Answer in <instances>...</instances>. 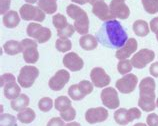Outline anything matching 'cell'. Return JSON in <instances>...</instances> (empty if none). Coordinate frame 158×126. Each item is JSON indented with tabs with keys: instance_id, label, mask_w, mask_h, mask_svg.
Wrapping results in <instances>:
<instances>
[{
	"instance_id": "8",
	"label": "cell",
	"mask_w": 158,
	"mask_h": 126,
	"mask_svg": "<svg viewBox=\"0 0 158 126\" xmlns=\"http://www.w3.org/2000/svg\"><path fill=\"white\" fill-rule=\"evenodd\" d=\"M138 83V78L135 74L128 73L123 75V77L119 78L115 83V87L117 88L119 92L123 94H129L135 90V88Z\"/></svg>"
},
{
	"instance_id": "16",
	"label": "cell",
	"mask_w": 158,
	"mask_h": 126,
	"mask_svg": "<svg viewBox=\"0 0 158 126\" xmlns=\"http://www.w3.org/2000/svg\"><path fill=\"white\" fill-rule=\"evenodd\" d=\"M137 47H138V44H137L136 39L128 38L125 45L123 47L117 49V51L115 53V57L119 60H125L127 58H129L136 51Z\"/></svg>"
},
{
	"instance_id": "22",
	"label": "cell",
	"mask_w": 158,
	"mask_h": 126,
	"mask_svg": "<svg viewBox=\"0 0 158 126\" xmlns=\"http://www.w3.org/2000/svg\"><path fill=\"white\" fill-rule=\"evenodd\" d=\"M4 88V95L9 100H13L17 98L21 94V87L16 82H11L3 87Z\"/></svg>"
},
{
	"instance_id": "24",
	"label": "cell",
	"mask_w": 158,
	"mask_h": 126,
	"mask_svg": "<svg viewBox=\"0 0 158 126\" xmlns=\"http://www.w3.org/2000/svg\"><path fill=\"white\" fill-rule=\"evenodd\" d=\"M133 31L137 35L140 37H145L149 34V25L145 20L138 19L133 23Z\"/></svg>"
},
{
	"instance_id": "28",
	"label": "cell",
	"mask_w": 158,
	"mask_h": 126,
	"mask_svg": "<svg viewBox=\"0 0 158 126\" xmlns=\"http://www.w3.org/2000/svg\"><path fill=\"white\" fill-rule=\"evenodd\" d=\"M114 120L115 122L119 125H127L129 123L127 118V109L125 108H119L114 112Z\"/></svg>"
},
{
	"instance_id": "36",
	"label": "cell",
	"mask_w": 158,
	"mask_h": 126,
	"mask_svg": "<svg viewBox=\"0 0 158 126\" xmlns=\"http://www.w3.org/2000/svg\"><path fill=\"white\" fill-rule=\"evenodd\" d=\"M75 28H74L73 25L68 24L67 26L64 27L63 29H60V30H57V35L59 38H69L71 37L74 32H75Z\"/></svg>"
},
{
	"instance_id": "15",
	"label": "cell",
	"mask_w": 158,
	"mask_h": 126,
	"mask_svg": "<svg viewBox=\"0 0 158 126\" xmlns=\"http://www.w3.org/2000/svg\"><path fill=\"white\" fill-rule=\"evenodd\" d=\"M63 65L70 71L77 72L83 68L84 62H83L82 58L79 57L75 52H69L63 57Z\"/></svg>"
},
{
	"instance_id": "23",
	"label": "cell",
	"mask_w": 158,
	"mask_h": 126,
	"mask_svg": "<svg viewBox=\"0 0 158 126\" xmlns=\"http://www.w3.org/2000/svg\"><path fill=\"white\" fill-rule=\"evenodd\" d=\"M3 50L4 52L8 55H16L20 52H22V46H21V42L16 41V40H9L4 43L3 45Z\"/></svg>"
},
{
	"instance_id": "30",
	"label": "cell",
	"mask_w": 158,
	"mask_h": 126,
	"mask_svg": "<svg viewBox=\"0 0 158 126\" xmlns=\"http://www.w3.org/2000/svg\"><path fill=\"white\" fill-rule=\"evenodd\" d=\"M68 95L69 97L72 100H75V101H79V100H82L85 97V95L82 93V91L79 88L78 84H73L69 87L68 89Z\"/></svg>"
},
{
	"instance_id": "26",
	"label": "cell",
	"mask_w": 158,
	"mask_h": 126,
	"mask_svg": "<svg viewBox=\"0 0 158 126\" xmlns=\"http://www.w3.org/2000/svg\"><path fill=\"white\" fill-rule=\"evenodd\" d=\"M35 117H36L35 112L31 108H25L24 110L18 112V114H17V119L21 123H24V124H29L33 122Z\"/></svg>"
},
{
	"instance_id": "7",
	"label": "cell",
	"mask_w": 158,
	"mask_h": 126,
	"mask_svg": "<svg viewBox=\"0 0 158 126\" xmlns=\"http://www.w3.org/2000/svg\"><path fill=\"white\" fill-rule=\"evenodd\" d=\"M155 58V53L150 49H141L131 58L132 66L137 69H142L147 66L148 63L152 62Z\"/></svg>"
},
{
	"instance_id": "20",
	"label": "cell",
	"mask_w": 158,
	"mask_h": 126,
	"mask_svg": "<svg viewBox=\"0 0 158 126\" xmlns=\"http://www.w3.org/2000/svg\"><path fill=\"white\" fill-rule=\"evenodd\" d=\"M20 22V15L14 10H11L3 16V24L7 28H15Z\"/></svg>"
},
{
	"instance_id": "19",
	"label": "cell",
	"mask_w": 158,
	"mask_h": 126,
	"mask_svg": "<svg viewBox=\"0 0 158 126\" xmlns=\"http://www.w3.org/2000/svg\"><path fill=\"white\" fill-rule=\"evenodd\" d=\"M79 44H80L82 49L86 50V51H91V50H94L97 47L98 41L96 39V37H94L93 35L86 34V35H82L80 37Z\"/></svg>"
},
{
	"instance_id": "42",
	"label": "cell",
	"mask_w": 158,
	"mask_h": 126,
	"mask_svg": "<svg viewBox=\"0 0 158 126\" xmlns=\"http://www.w3.org/2000/svg\"><path fill=\"white\" fill-rule=\"evenodd\" d=\"M11 0H0V13L2 15L5 14L10 8Z\"/></svg>"
},
{
	"instance_id": "18",
	"label": "cell",
	"mask_w": 158,
	"mask_h": 126,
	"mask_svg": "<svg viewBox=\"0 0 158 126\" xmlns=\"http://www.w3.org/2000/svg\"><path fill=\"white\" fill-rule=\"evenodd\" d=\"M138 106L145 112L154 111L156 108V95H143L138 99Z\"/></svg>"
},
{
	"instance_id": "43",
	"label": "cell",
	"mask_w": 158,
	"mask_h": 126,
	"mask_svg": "<svg viewBox=\"0 0 158 126\" xmlns=\"http://www.w3.org/2000/svg\"><path fill=\"white\" fill-rule=\"evenodd\" d=\"M47 126H65V124L61 117H53L48 121Z\"/></svg>"
},
{
	"instance_id": "33",
	"label": "cell",
	"mask_w": 158,
	"mask_h": 126,
	"mask_svg": "<svg viewBox=\"0 0 158 126\" xmlns=\"http://www.w3.org/2000/svg\"><path fill=\"white\" fill-rule=\"evenodd\" d=\"M132 63L130 60L125 59V60H120L117 64V70L120 74L126 75L132 70Z\"/></svg>"
},
{
	"instance_id": "47",
	"label": "cell",
	"mask_w": 158,
	"mask_h": 126,
	"mask_svg": "<svg viewBox=\"0 0 158 126\" xmlns=\"http://www.w3.org/2000/svg\"><path fill=\"white\" fill-rule=\"evenodd\" d=\"M65 126H81L80 123L75 122V121H72V122H69L68 124H66Z\"/></svg>"
},
{
	"instance_id": "21",
	"label": "cell",
	"mask_w": 158,
	"mask_h": 126,
	"mask_svg": "<svg viewBox=\"0 0 158 126\" xmlns=\"http://www.w3.org/2000/svg\"><path fill=\"white\" fill-rule=\"evenodd\" d=\"M29 102H30V99L26 95V94H20L17 98H15L13 100H11L10 106L13 109L14 111H22L25 108H27V106L29 105Z\"/></svg>"
},
{
	"instance_id": "31",
	"label": "cell",
	"mask_w": 158,
	"mask_h": 126,
	"mask_svg": "<svg viewBox=\"0 0 158 126\" xmlns=\"http://www.w3.org/2000/svg\"><path fill=\"white\" fill-rule=\"evenodd\" d=\"M144 10L149 14H156L158 12V0H141Z\"/></svg>"
},
{
	"instance_id": "52",
	"label": "cell",
	"mask_w": 158,
	"mask_h": 126,
	"mask_svg": "<svg viewBox=\"0 0 158 126\" xmlns=\"http://www.w3.org/2000/svg\"><path fill=\"white\" fill-rule=\"evenodd\" d=\"M156 39H157V41H158V32L156 33Z\"/></svg>"
},
{
	"instance_id": "44",
	"label": "cell",
	"mask_w": 158,
	"mask_h": 126,
	"mask_svg": "<svg viewBox=\"0 0 158 126\" xmlns=\"http://www.w3.org/2000/svg\"><path fill=\"white\" fill-rule=\"evenodd\" d=\"M149 71H150V74L153 77H158V62L152 63L150 65V68H149Z\"/></svg>"
},
{
	"instance_id": "4",
	"label": "cell",
	"mask_w": 158,
	"mask_h": 126,
	"mask_svg": "<svg viewBox=\"0 0 158 126\" xmlns=\"http://www.w3.org/2000/svg\"><path fill=\"white\" fill-rule=\"evenodd\" d=\"M39 76V70L33 65H25L20 70L17 77L18 84L22 88H29L34 84L37 77Z\"/></svg>"
},
{
	"instance_id": "34",
	"label": "cell",
	"mask_w": 158,
	"mask_h": 126,
	"mask_svg": "<svg viewBox=\"0 0 158 126\" xmlns=\"http://www.w3.org/2000/svg\"><path fill=\"white\" fill-rule=\"evenodd\" d=\"M16 118L9 113H2L0 116V126H16Z\"/></svg>"
},
{
	"instance_id": "6",
	"label": "cell",
	"mask_w": 158,
	"mask_h": 126,
	"mask_svg": "<svg viewBox=\"0 0 158 126\" xmlns=\"http://www.w3.org/2000/svg\"><path fill=\"white\" fill-rule=\"evenodd\" d=\"M23 58L26 63L33 64L39 59V52L37 49V41L33 39H23L21 41Z\"/></svg>"
},
{
	"instance_id": "40",
	"label": "cell",
	"mask_w": 158,
	"mask_h": 126,
	"mask_svg": "<svg viewBox=\"0 0 158 126\" xmlns=\"http://www.w3.org/2000/svg\"><path fill=\"white\" fill-rule=\"evenodd\" d=\"M11 82H16V78L13 74L11 73H5L2 74L1 77H0V84H1V87H4L7 84H9Z\"/></svg>"
},
{
	"instance_id": "1",
	"label": "cell",
	"mask_w": 158,
	"mask_h": 126,
	"mask_svg": "<svg viewBox=\"0 0 158 126\" xmlns=\"http://www.w3.org/2000/svg\"><path fill=\"white\" fill-rule=\"evenodd\" d=\"M95 37L104 47L112 49L123 47L128 40L125 29L116 19L105 21L99 28Z\"/></svg>"
},
{
	"instance_id": "48",
	"label": "cell",
	"mask_w": 158,
	"mask_h": 126,
	"mask_svg": "<svg viewBox=\"0 0 158 126\" xmlns=\"http://www.w3.org/2000/svg\"><path fill=\"white\" fill-rule=\"evenodd\" d=\"M25 1H26L28 4H33V3L38 2V0H25Z\"/></svg>"
},
{
	"instance_id": "13",
	"label": "cell",
	"mask_w": 158,
	"mask_h": 126,
	"mask_svg": "<svg viewBox=\"0 0 158 126\" xmlns=\"http://www.w3.org/2000/svg\"><path fill=\"white\" fill-rule=\"evenodd\" d=\"M109 7L114 18L124 20L129 17L130 10L125 4V0H111Z\"/></svg>"
},
{
	"instance_id": "11",
	"label": "cell",
	"mask_w": 158,
	"mask_h": 126,
	"mask_svg": "<svg viewBox=\"0 0 158 126\" xmlns=\"http://www.w3.org/2000/svg\"><path fill=\"white\" fill-rule=\"evenodd\" d=\"M90 79L94 87L103 88L110 84L111 78L106 73V71L101 67H94L90 72Z\"/></svg>"
},
{
	"instance_id": "3",
	"label": "cell",
	"mask_w": 158,
	"mask_h": 126,
	"mask_svg": "<svg viewBox=\"0 0 158 126\" xmlns=\"http://www.w3.org/2000/svg\"><path fill=\"white\" fill-rule=\"evenodd\" d=\"M27 35L33 38L38 43H45L51 38V30L47 27L42 26L40 23H29L26 28Z\"/></svg>"
},
{
	"instance_id": "46",
	"label": "cell",
	"mask_w": 158,
	"mask_h": 126,
	"mask_svg": "<svg viewBox=\"0 0 158 126\" xmlns=\"http://www.w3.org/2000/svg\"><path fill=\"white\" fill-rule=\"evenodd\" d=\"M71 1L74 2V3L80 4V5H83V4H86V3H89V0H71Z\"/></svg>"
},
{
	"instance_id": "37",
	"label": "cell",
	"mask_w": 158,
	"mask_h": 126,
	"mask_svg": "<svg viewBox=\"0 0 158 126\" xmlns=\"http://www.w3.org/2000/svg\"><path fill=\"white\" fill-rule=\"evenodd\" d=\"M60 117L64 121H72L73 119H75L76 117V111L72 106H70L68 108H66L65 110L60 112Z\"/></svg>"
},
{
	"instance_id": "41",
	"label": "cell",
	"mask_w": 158,
	"mask_h": 126,
	"mask_svg": "<svg viewBox=\"0 0 158 126\" xmlns=\"http://www.w3.org/2000/svg\"><path fill=\"white\" fill-rule=\"evenodd\" d=\"M146 122L148 126H158V115L155 113H150L146 117Z\"/></svg>"
},
{
	"instance_id": "17",
	"label": "cell",
	"mask_w": 158,
	"mask_h": 126,
	"mask_svg": "<svg viewBox=\"0 0 158 126\" xmlns=\"http://www.w3.org/2000/svg\"><path fill=\"white\" fill-rule=\"evenodd\" d=\"M156 83L152 77H145L141 80L139 84L140 96L143 95H156L155 94Z\"/></svg>"
},
{
	"instance_id": "12",
	"label": "cell",
	"mask_w": 158,
	"mask_h": 126,
	"mask_svg": "<svg viewBox=\"0 0 158 126\" xmlns=\"http://www.w3.org/2000/svg\"><path fill=\"white\" fill-rule=\"evenodd\" d=\"M107 109L104 107H95V108H89L88 110L85 112V120L89 124H95L104 122L108 118Z\"/></svg>"
},
{
	"instance_id": "27",
	"label": "cell",
	"mask_w": 158,
	"mask_h": 126,
	"mask_svg": "<svg viewBox=\"0 0 158 126\" xmlns=\"http://www.w3.org/2000/svg\"><path fill=\"white\" fill-rule=\"evenodd\" d=\"M71 106V100L67 96H59L54 101V107L59 112L65 110L66 108Z\"/></svg>"
},
{
	"instance_id": "51",
	"label": "cell",
	"mask_w": 158,
	"mask_h": 126,
	"mask_svg": "<svg viewBox=\"0 0 158 126\" xmlns=\"http://www.w3.org/2000/svg\"><path fill=\"white\" fill-rule=\"evenodd\" d=\"M156 107L158 108V97H157V99H156Z\"/></svg>"
},
{
	"instance_id": "2",
	"label": "cell",
	"mask_w": 158,
	"mask_h": 126,
	"mask_svg": "<svg viewBox=\"0 0 158 126\" xmlns=\"http://www.w3.org/2000/svg\"><path fill=\"white\" fill-rule=\"evenodd\" d=\"M66 13L74 20V28L81 35H86L89 31V18L87 13L74 4H69L66 7Z\"/></svg>"
},
{
	"instance_id": "49",
	"label": "cell",
	"mask_w": 158,
	"mask_h": 126,
	"mask_svg": "<svg viewBox=\"0 0 158 126\" xmlns=\"http://www.w3.org/2000/svg\"><path fill=\"white\" fill-rule=\"evenodd\" d=\"M97 1H103V0H89V3L91 4V5H93V4Z\"/></svg>"
},
{
	"instance_id": "35",
	"label": "cell",
	"mask_w": 158,
	"mask_h": 126,
	"mask_svg": "<svg viewBox=\"0 0 158 126\" xmlns=\"http://www.w3.org/2000/svg\"><path fill=\"white\" fill-rule=\"evenodd\" d=\"M53 107V100L50 97H43L39 100L38 102V108L42 112H48L50 111Z\"/></svg>"
},
{
	"instance_id": "29",
	"label": "cell",
	"mask_w": 158,
	"mask_h": 126,
	"mask_svg": "<svg viewBox=\"0 0 158 126\" xmlns=\"http://www.w3.org/2000/svg\"><path fill=\"white\" fill-rule=\"evenodd\" d=\"M55 47L59 52L65 53V52H68L69 50L72 48V43H71V41H70V39L68 38H58L56 40Z\"/></svg>"
},
{
	"instance_id": "38",
	"label": "cell",
	"mask_w": 158,
	"mask_h": 126,
	"mask_svg": "<svg viewBox=\"0 0 158 126\" xmlns=\"http://www.w3.org/2000/svg\"><path fill=\"white\" fill-rule=\"evenodd\" d=\"M78 85H79V88H80V90L82 91V93L85 96L90 94L91 92L93 91V86H94L93 83H91L88 80H82L78 83Z\"/></svg>"
},
{
	"instance_id": "14",
	"label": "cell",
	"mask_w": 158,
	"mask_h": 126,
	"mask_svg": "<svg viewBox=\"0 0 158 126\" xmlns=\"http://www.w3.org/2000/svg\"><path fill=\"white\" fill-rule=\"evenodd\" d=\"M92 13L102 21H108L115 19L114 16L112 15L110 11V7L107 5L106 2L103 1H97L92 5Z\"/></svg>"
},
{
	"instance_id": "10",
	"label": "cell",
	"mask_w": 158,
	"mask_h": 126,
	"mask_svg": "<svg viewBox=\"0 0 158 126\" xmlns=\"http://www.w3.org/2000/svg\"><path fill=\"white\" fill-rule=\"evenodd\" d=\"M70 80V74L69 71L65 69L58 70L53 76L49 79L48 85L50 89L53 91H60L63 89V87L69 82Z\"/></svg>"
},
{
	"instance_id": "5",
	"label": "cell",
	"mask_w": 158,
	"mask_h": 126,
	"mask_svg": "<svg viewBox=\"0 0 158 126\" xmlns=\"http://www.w3.org/2000/svg\"><path fill=\"white\" fill-rule=\"evenodd\" d=\"M20 17L25 21H36V22H43L45 19V12L41 10L39 7L33 6L31 4H24L20 7L19 10Z\"/></svg>"
},
{
	"instance_id": "39",
	"label": "cell",
	"mask_w": 158,
	"mask_h": 126,
	"mask_svg": "<svg viewBox=\"0 0 158 126\" xmlns=\"http://www.w3.org/2000/svg\"><path fill=\"white\" fill-rule=\"evenodd\" d=\"M140 117H141V111L138 108L133 107V108H130L127 110V118H128V121H129V122H132L133 120L139 119Z\"/></svg>"
},
{
	"instance_id": "50",
	"label": "cell",
	"mask_w": 158,
	"mask_h": 126,
	"mask_svg": "<svg viewBox=\"0 0 158 126\" xmlns=\"http://www.w3.org/2000/svg\"><path fill=\"white\" fill-rule=\"evenodd\" d=\"M133 126H147V125L144 124V123H136V124H134Z\"/></svg>"
},
{
	"instance_id": "32",
	"label": "cell",
	"mask_w": 158,
	"mask_h": 126,
	"mask_svg": "<svg viewBox=\"0 0 158 126\" xmlns=\"http://www.w3.org/2000/svg\"><path fill=\"white\" fill-rule=\"evenodd\" d=\"M52 23L54 25V27H55L57 30L63 29L64 27H66L69 24L67 22V18H66V16L62 15L60 13H58V14L53 16V17H52Z\"/></svg>"
},
{
	"instance_id": "9",
	"label": "cell",
	"mask_w": 158,
	"mask_h": 126,
	"mask_svg": "<svg viewBox=\"0 0 158 126\" xmlns=\"http://www.w3.org/2000/svg\"><path fill=\"white\" fill-rule=\"evenodd\" d=\"M101 101L105 107L109 109H117L120 101L118 97L117 90L113 87H105L100 94Z\"/></svg>"
},
{
	"instance_id": "25",
	"label": "cell",
	"mask_w": 158,
	"mask_h": 126,
	"mask_svg": "<svg viewBox=\"0 0 158 126\" xmlns=\"http://www.w3.org/2000/svg\"><path fill=\"white\" fill-rule=\"evenodd\" d=\"M37 4L46 14H53L57 11V0H38Z\"/></svg>"
},
{
	"instance_id": "45",
	"label": "cell",
	"mask_w": 158,
	"mask_h": 126,
	"mask_svg": "<svg viewBox=\"0 0 158 126\" xmlns=\"http://www.w3.org/2000/svg\"><path fill=\"white\" fill-rule=\"evenodd\" d=\"M150 30L155 34L158 32V17H154L150 21Z\"/></svg>"
}]
</instances>
